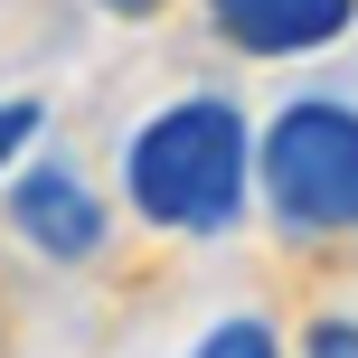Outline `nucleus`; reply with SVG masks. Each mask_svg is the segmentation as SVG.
Wrapping results in <instances>:
<instances>
[{
  "label": "nucleus",
  "instance_id": "f257e3e1",
  "mask_svg": "<svg viewBox=\"0 0 358 358\" xmlns=\"http://www.w3.org/2000/svg\"><path fill=\"white\" fill-rule=\"evenodd\" d=\"M123 189L161 236H236L245 189H264V132L227 94H179L123 142Z\"/></svg>",
  "mask_w": 358,
  "mask_h": 358
},
{
  "label": "nucleus",
  "instance_id": "f03ea898",
  "mask_svg": "<svg viewBox=\"0 0 358 358\" xmlns=\"http://www.w3.org/2000/svg\"><path fill=\"white\" fill-rule=\"evenodd\" d=\"M264 208L292 245L358 236V104L292 94L264 123Z\"/></svg>",
  "mask_w": 358,
  "mask_h": 358
},
{
  "label": "nucleus",
  "instance_id": "7ed1b4c3",
  "mask_svg": "<svg viewBox=\"0 0 358 358\" xmlns=\"http://www.w3.org/2000/svg\"><path fill=\"white\" fill-rule=\"evenodd\" d=\"M10 236L29 255H48V264H94L113 236V208L94 198V179H76L66 161H19L10 170Z\"/></svg>",
  "mask_w": 358,
  "mask_h": 358
},
{
  "label": "nucleus",
  "instance_id": "20e7f679",
  "mask_svg": "<svg viewBox=\"0 0 358 358\" xmlns=\"http://www.w3.org/2000/svg\"><path fill=\"white\" fill-rule=\"evenodd\" d=\"M358 29V0H208V38L236 57H311Z\"/></svg>",
  "mask_w": 358,
  "mask_h": 358
},
{
  "label": "nucleus",
  "instance_id": "39448f33",
  "mask_svg": "<svg viewBox=\"0 0 358 358\" xmlns=\"http://www.w3.org/2000/svg\"><path fill=\"white\" fill-rule=\"evenodd\" d=\"M189 358H283V349H273V330L255 321V311H227V321H217Z\"/></svg>",
  "mask_w": 358,
  "mask_h": 358
},
{
  "label": "nucleus",
  "instance_id": "423d86ee",
  "mask_svg": "<svg viewBox=\"0 0 358 358\" xmlns=\"http://www.w3.org/2000/svg\"><path fill=\"white\" fill-rule=\"evenodd\" d=\"M38 132H48V104H38V94H10V104H0V179L38 151Z\"/></svg>",
  "mask_w": 358,
  "mask_h": 358
},
{
  "label": "nucleus",
  "instance_id": "0eeeda50",
  "mask_svg": "<svg viewBox=\"0 0 358 358\" xmlns=\"http://www.w3.org/2000/svg\"><path fill=\"white\" fill-rule=\"evenodd\" d=\"M302 358H358V311H321L302 330Z\"/></svg>",
  "mask_w": 358,
  "mask_h": 358
},
{
  "label": "nucleus",
  "instance_id": "6e6552de",
  "mask_svg": "<svg viewBox=\"0 0 358 358\" xmlns=\"http://www.w3.org/2000/svg\"><path fill=\"white\" fill-rule=\"evenodd\" d=\"M94 10H113V19H151V10H170V0H94Z\"/></svg>",
  "mask_w": 358,
  "mask_h": 358
}]
</instances>
